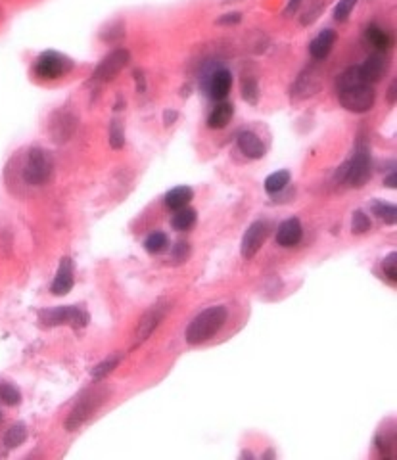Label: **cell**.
<instances>
[{
	"mask_svg": "<svg viewBox=\"0 0 397 460\" xmlns=\"http://www.w3.org/2000/svg\"><path fill=\"white\" fill-rule=\"evenodd\" d=\"M227 322V309L222 305H215V307H207L206 311H202L200 315L192 318V322L186 328V343L188 345H200L206 343L207 340H211L215 334L221 330Z\"/></svg>",
	"mask_w": 397,
	"mask_h": 460,
	"instance_id": "6da1fadb",
	"label": "cell"
},
{
	"mask_svg": "<svg viewBox=\"0 0 397 460\" xmlns=\"http://www.w3.org/2000/svg\"><path fill=\"white\" fill-rule=\"evenodd\" d=\"M19 171H22V181L27 186H42L54 173V158L44 148L33 146L22 159Z\"/></svg>",
	"mask_w": 397,
	"mask_h": 460,
	"instance_id": "7a4b0ae2",
	"label": "cell"
},
{
	"mask_svg": "<svg viewBox=\"0 0 397 460\" xmlns=\"http://www.w3.org/2000/svg\"><path fill=\"white\" fill-rule=\"evenodd\" d=\"M106 397H108V391L100 388L83 391L79 399H77L75 406L72 409L70 416H67L65 429H67V432H75L79 426H83V422L87 420L88 416H92V414L100 409V405L106 401Z\"/></svg>",
	"mask_w": 397,
	"mask_h": 460,
	"instance_id": "3957f363",
	"label": "cell"
},
{
	"mask_svg": "<svg viewBox=\"0 0 397 460\" xmlns=\"http://www.w3.org/2000/svg\"><path fill=\"white\" fill-rule=\"evenodd\" d=\"M343 173V181L348 186L351 188H363L371 176H373V163H371V151L366 146L359 144L355 148V154L353 158L342 167Z\"/></svg>",
	"mask_w": 397,
	"mask_h": 460,
	"instance_id": "277c9868",
	"label": "cell"
},
{
	"mask_svg": "<svg viewBox=\"0 0 397 460\" xmlns=\"http://www.w3.org/2000/svg\"><path fill=\"white\" fill-rule=\"evenodd\" d=\"M73 67H75V62H73L72 58L65 54H60V52H56V50L42 52V54L37 58V62H35V73H37V77L48 81L64 77V75H67L70 72H73Z\"/></svg>",
	"mask_w": 397,
	"mask_h": 460,
	"instance_id": "5b68a950",
	"label": "cell"
},
{
	"mask_svg": "<svg viewBox=\"0 0 397 460\" xmlns=\"http://www.w3.org/2000/svg\"><path fill=\"white\" fill-rule=\"evenodd\" d=\"M338 100L351 113H366L374 106L376 92L371 83H361L355 87L338 90Z\"/></svg>",
	"mask_w": 397,
	"mask_h": 460,
	"instance_id": "8992f818",
	"label": "cell"
},
{
	"mask_svg": "<svg viewBox=\"0 0 397 460\" xmlns=\"http://www.w3.org/2000/svg\"><path fill=\"white\" fill-rule=\"evenodd\" d=\"M39 320L44 326L72 325L73 328H83L87 326L88 315L83 307L65 305V307H56V309H42L39 313Z\"/></svg>",
	"mask_w": 397,
	"mask_h": 460,
	"instance_id": "52a82bcc",
	"label": "cell"
},
{
	"mask_svg": "<svg viewBox=\"0 0 397 460\" xmlns=\"http://www.w3.org/2000/svg\"><path fill=\"white\" fill-rule=\"evenodd\" d=\"M131 62V54L125 48H115L111 50L110 54L104 56L100 60V64L96 65L95 73H92V81L95 83H110L118 75H120Z\"/></svg>",
	"mask_w": 397,
	"mask_h": 460,
	"instance_id": "ba28073f",
	"label": "cell"
},
{
	"mask_svg": "<svg viewBox=\"0 0 397 460\" xmlns=\"http://www.w3.org/2000/svg\"><path fill=\"white\" fill-rule=\"evenodd\" d=\"M267 234H269V227L265 221H255L248 227L246 234L242 238V246H240V254L244 259H252L261 246L267 240Z\"/></svg>",
	"mask_w": 397,
	"mask_h": 460,
	"instance_id": "9c48e42d",
	"label": "cell"
},
{
	"mask_svg": "<svg viewBox=\"0 0 397 460\" xmlns=\"http://www.w3.org/2000/svg\"><path fill=\"white\" fill-rule=\"evenodd\" d=\"M75 129H77V120L67 111H56L52 120H50V135L54 138V142L58 144L70 140L73 133H75Z\"/></svg>",
	"mask_w": 397,
	"mask_h": 460,
	"instance_id": "30bf717a",
	"label": "cell"
},
{
	"mask_svg": "<svg viewBox=\"0 0 397 460\" xmlns=\"http://www.w3.org/2000/svg\"><path fill=\"white\" fill-rule=\"evenodd\" d=\"M167 313L165 305H156V307H152L143 318H140V322L136 326V332H135V345H140L143 341H146L150 338V334L158 328V325L163 320Z\"/></svg>",
	"mask_w": 397,
	"mask_h": 460,
	"instance_id": "8fae6325",
	"label": "cell"
},
{
	"mask_svg": "<svg viewBox=\"0 0 397 460\" xmlns=\"http://www.w3.org/2000/svg\"><path fill=\"white\" fill-rule=\"evenodd\" d=\"M232 87V75L229 69H217L209 75L207 81V95L215 100H225Z\"/></svg>",
	"mask_w": 397,
	"mask_h": 460,
	"instance_id": "7c38bea8",
	"label": "cell"
},
{
	"mask_svg": "<svg viewBox=\"0 0 397 460\" xmlns=\"http://www.w3.org/2000/svg\"><path fill=\"white\" fill-rule=\"evenodd\" d=\"M303 229L300 219H286L284 222H280V227L277 229V244L282 247H292L302 240Z\"/></svg>",
	"mask_w": 397,
	"mask_h": 460,
	"instance_id": "4fadbf2b",
	"label": "cell"
},
{
	"mask_svg": "<svg viewBox=\"0 0 397 460\" xmlns=\"http://www.w3.org/2000/svg\"><path fill=\"white\" fill-rule=\"evenodd\" d=\"M73 267H72V259L64 257L60 267H58V272H56L54 282H52V288L50 292L54 295H65L72 292L73 288Z\"/></svg>",
	"mask_w": 397,
	"mask_h": 460,
	"instance_id": "5bb4252c",
	"label": "cell"
},
{
	"mask_svg": "<svg viewBox=\"0 0 397 460\" xmlns=\"http://www.w3.org/2000/svg\"><path fill=\"white\" fill-rule=\"evenodd\" d=\"M361 67V75H363V79L365 83H378L382 79V75L386 72V58L380 54V52H374L365 60V64L359 65Z\"/></svg>",
	"mask_w": 397,
	"mask_h": 460,
	"instance_id": "9a60e30c",
	"label": "cell"
},
{
	"mask_svg": "<svg viewBox=\"0 0 397 460\" xmlns=\"http://www.w3.org/2000/svg\"><path fill=\"white\" fill-rule=\"evenodd\" d=\"M238 148L250 159H261L265 156V146H263L261 138L255 133H252V131H242L240 133Z\"/></svg>",
	"mask_w": 397,
	"mask_h": 460,
	"instance_id": "2e32d148",
	"label": "cell"
},
{
	"mask_svg": "<svg viewBox=\"0 0 397 460\" xmlns=\"http://www.w3.org/2000/svg\"><path fill=\"white\" fill-rule=\"evenodd\" d=\"M334 42H336V31L325 29V31H321L315 39L311 40L309 54L313 56L315 60H325L326 56L330 54Z\"/></svg>",
	"mask_w": 397,
	"mask_h": 460,
	"instance_id": "e0dca14e",
	"label": "cell"
},
{
	"mask_svg": "<svg viewBox=\"0 0 397 460\" xmlns=\"http://www.w3.org/2000/svg\"><path fill=\"white\" fill-rule=\"evenodd\" d=\"M192 199H194V192H192L191 186H175V188H171V190L167 192L163 202H165V206L169 209L177 211L181 207L188 206Z\"/></svg>",
	"mask_w": 397,
	"mask_h": 460,
	"instance_id": "ac0fdd59",
	"label": "cell"
},
{
	"mask_svg": "<svg viewBox=\"0 0 397 460\" xmlns=\"http://www.w3.org/2000/svg\"><path fill=\"white\" fill-rule=\"evenodd\" d=\"M232 115H234V106L231 102H221L215 108L209 117H207V127L209 129H225L231 123Z\"/></svg>",
	"mask_w": 397,
	"mask_h": 460,
	"instance_id": "d6986e66",
	"label": "cell"
},
{
	"mask_svg": "<svg viewBox=\"0 0 397 460\" xmlns=\"http://www.w3.org/2000/svg\"><path fill=\"white\" fill-rule=\"evenodd\" d=\"M194 222H196V209H192V207L188 206L177 209V213L173 215V219H171L173 229L179 230V232H184V230L192 229Z\"/></svg>",
	"mask_w": 397,
	"mask_h": 460,
	"instance_id": "ffe728a7",
	"label": "cell"
},
{
	"mask_svg": "<svg viewBox=\"0 0 397 460\" xmlns=\"http://www.w3.org/2000/svg\"><path fill=\"white\" fill-rule=\"evenodd\" d=\"M365 37L376 50H388L389 44H391V39H389L388 31H384L382 27H378V25L374 24L366 27Z\"/></svg>",
	"mask_w": 397,
	"mask_h": 460,
	"instance_id": "44dd1931",
	"label": "cell"
},
{
	"mask_svg": "<svg viewBox=\"0 0 397 460\" xmlns=\"http://www.w3.org/2000/svg\"><path fill=\"white\" fill-rule=\"evenodd\" d=\"M288 184H290V171H277L265 179V190L267 194H278L280 190H284Z\"/></svg>",
	"mask_w": 397,
	"mask_h": 460,
	"instance_id": "7402d4cb",
	"label": "cell"
},
{
	"mask_svg": "<svg viewBox=\"0 0 397 460\" xmlns=\"http://www.w3.org/2000/svg\"><path fill=\"white\" fill-rule=\"evenodd\" d=\"M25 439H27V426H25L24 422H17V424H14V426L6 432L4 445H6L8 449H16V447L24 443Z\"/></svg>",
	"mask_w": 397,
	"mask_h": 460,
	"instance_id": "603a6c76",
	"label": "cell"
},
{
	"mask_svg": "<svg viewBox=\"0 0 397 460\" xmlns=\"http://www.w3.org/2000/svg\"><path fill=\"white\" fill-rule=\"evenodd\" d=\"M318 79V75L313 69H307V73H303L302 77L298 79V83L294 85V90L298 92L300 90V98H305V96L315 95L321 85H311V81Z\"/></svg>",
	"mask_w": 397,
	"mask_h": 460,
	"instance_id": "cb8c5ba5",
	"label": "cell"
},
{
	"mask_svg": "<svg viewBox=\"0 0 397 460\" xmlns=\"http://www.w3.org/2000/svg\"><path fill=\"white\" fill-rule=\"evenodd\" d=\"M361 83H365L363 75H361V67H359V65H353V67H348V69L338 77L336 87H338V90H342V88L355 87V85H361Z\"/></svg>",
	"mask_w": 397,
	"mask_h": 460,
	"instance_id": "d4e9b609",
	"label": "cell"
},
{
	"mask_svg": "<svg viewBox=\"0 0 397 460\" xmlns=\"http://www.w3.org/2000/svg\"><path fill=\"white\" fill-rule=\"evenodd\" d=\"M373 213L386 222V224H396L397 221V209L391 204L386 202H374L373 204Z\"/></svg>",
	"mask_w": 397,
	"mask_h": 460,
	"instance_id": "484cf974",
	"label": "cell"
},
{
	"mask_svg": "<svg viewBox=\"0 0 397 460\" xmlns=\"http://www.w3.org/2000/svg\"><path fill=\"white\" fill-rule=\"evenodd\" d=\"M121 363V355H113V357L106 359L104 363H100V365H96L92 370H90V376L95 378V380H102V378H106L108 374H111L118 366H120Z\"/></svg>",
	"mask_w": 397,
	"mask_h": 460,
	"instance_id": "4316f807",
	"label": "cell"
},
{
	"mask_svg": "<svg viewBox=\"0 0 397 460\" xmlns=\"http://www.w3.org/2000/svg\"><path fill=\"white\" fill-rule=\"evenodd\" d=\"M110 146L113 150H121L125 146V127L118 117H113L110 123Z\"/></svg>",
	"mask_w": 397,
	"mask_h": 460,
	"instance_id": "83f0119b",
	"label": "cell"
},
{
	"mask_svg": "<svg viewBox=\"0 0 397 460\" xmlns=\"http://www.w3.org/2000/svg\"><path fill=\"white\" fill-rule=\"evenodd\" d=\"M167 246H169V238L163 232H154L144 242V247H146L148 254H161Z\"/></svg>",
	"mask_w": 397,
	"mask_h": 460,
	"instance_id": "f1b7e54d",
	"label": "cell"
},
{
	"mask_svg": "<svg viewBox=\"0 0 397 460\" xmlns=\"http://www.w3.org/2000/svg\"><path fill=\"white\" fill-rule=\"evenodd\" d=\"M0 399L6 405L16 406L22 403V391L12 384H0Z\"/></svg>",
	"mask_w": 397,
	"mask_h": 460,
	"instance_id": "f546056e",
	"label": "cell"
},
{
	"mask_svg": "<svg viewBox=\"0 0 397 460\" xmlns=\"http://www.w3.org/2000/svg\"><path fill=\"white\" fill-rule=\"evenodd\" d=\"M242 98L246 100L248 104H257L259 100V87H257V81L250 79V77H244L242 81Z\"/></svg>",
	"mask_w": 397,
	"mask_h": 460,
	"instance_id": "4dcf8cb0",
	"label": "cell"
},
{
	"mask_svg": "<svg viewBox=\"0 0 397 460\" xmlns=\"http://www.w3.org/2000/svg\"><path fill=\"white\" fill-rule=\"evenodd\" d=\"M351 230H353V234H365L371 230V219H368V215L365 211H361L357 209L355 213H353V219H351Z\"/></svg>",
	"mask_w": 397,
	"mask_h": 460,
	"instance_id": "1f68e13d",
	"label": "cell"
},
{
	"mask_svg": "<svg viewBox=\"0 0 397 460\" xmlns=\"http://www.w3.org/2000/svg\"><path fill=\"white\" fill-rule=\"evenodd\" d=\"M125 37V25L121 24V22H113V24L108 25V29L106 31L100 33V39L104 42H115V40H120Z\"/></svg>",
	"mask_w": 397,
	"mask_h": 460,
	"instance_id": "d6a6232c",
	"label": "cell"
},
{
	"mask_svg": "<svg viewBox=\"0 0 397 460\" xmlns=\"http://www.w3.org/2000/svg\"><path fill=\"white\" fill-rule=\"evenodd\" d=\"M378 449H380L382 457H394L396 454V434L391 432L389 437L386 436V429L378 436Z\"/></svg>",
	"mask_w": 397,
	"mask_h": 460,
	"instance_id": "836d02e7",
	"label": "cell"
},
{
	"mask_svg": "<svg viewBox=\"0 0 397 460\" xmlns=\"http://www.w3.org/2000/svg\"><path fill=\"white\" fill-rule=\"evenodd\" d=\"M357 2L359 0H340L334 8V19L336 22H346L353 12V8L357 6Z\"/></svg>",
	"mask_w": 397,
	"mask_h": 460,
	"instance_id": "e575fe53",
	"label": "cell"
},
{
	"mask_svg": "<svg viewBox=\"0 0 397 460\" xmlns=\"http://www.w3.org/2000/svg\"><path fill=\"white\" fill-rule=\"evenodd\" d=\"M397 257L396 254H389L384 261H382V269H384V274L389 278V282L391 284H396L397 282Z\"/></svg>",
	"mask_w": 397,
	"mask_h": 460,
	"instance_id": "d590c367",
	"label": "cell"
},
{
	"mask_svg": "<svg viewBox=\"0 0 397 460\" xmlns=\"http://www.w3.org/2000/svg\"><path fill=\"white\" fill-rule=\"evenodd\" d=\"M188 257V244L186 242H179L175 247H173V259L177 263L184 261Z\"/></svg>",
	"mask_w": 397,
	"mask_h": 460,
	"instance_id": "8d00e7d4",
	"label": "cell"
},
{
	"mask_svg": "<svg viewBox=\"0 0 397 460\" xmlns=\"http://www.w3.org/2000/svg\"><path fill=\"white\" fill-rule=\"evenodd\" d=\"M240 19H242V14L240 12H231V14H225L217 19V24L219 25H234L240 24Z\"/></svg>",
	"mask_w": 397,
	"mask_h": 460,
	"instance_id": "74e56055",
	"label": "cell"
},
{
	"mask_svg": "<svg viewBox=\"0 0 397 460\" xmlns=\"http://www.w3.org/2000/svg\"><path fill=\"white\" fill-rule=\"evenodd\" d=\"M303 0H288L286 8H284V16H292V14H295L298 12V8L302 6Z\"/></svg>",
	"mask_w": 397,
	"mask_h": 460,
	"instance_id": "f35d334b",
	"label": "cell"
},
{
	"mask_svg": "<svg viewBox=\"0 0 397 460\" xmlns=\"http://www.w3.org/2000/svg\"><path fill=\"white\" fill-rule=\"evenodd\" d=\"M135 83L138 92H144V90H146V79H144V73L140 72V69H136L135 72Z\"/></svg>",
	"mask_w": 397,
	"mask_h": 460,
	"instance_id": "ab89813d",
	"label": "cell"
},
{
	"mask_svg": "<svg viewBox=\"0 0 397 460\" xmlns=\"http://www.w3.org/2000/svg\"><path fill=\"white\" fill-rule=\"evenodd\" d=\"M177 117H179V113H177L175 110H165V111H163V123H165V127L173 125V123L177 121Z\"/></svg>",
	"mask_w": 397,
	"mask_h": 460,
	"instance_id": "60d3db41",
	"label": "cell"
},
{
	"mask_svg": "<svg viewBox=\"0 0 397 460\" xmlns=\"http://www.w3.org/2000/svg\"><path fill=\"white\" fill-rule=\"evenodd\" d=\"M384 186H386V188H396V186H397L396 171H394V173H389V175L384 179Z\"/></svg>",
	"mask_w": 397,
	"mask_h": 460,
	"instance_id": "b9f144b4",
	"label": "cell"
},
{
	"mask_svg": "<svg viewBox=\"0 0 397 460\" xmlns=\"http://www.w3.org/2000/svg\"><path fill=\"white\" fill-rule=\"evenodd\" d=\"M396 87H397V83L394 81V83H391V85H389V88H388V104H391V106L396 104V95H397Z\"/></svg>",
	"mask_w": 397,
	"mask_h": 460,
	"instance_id": "7bdbcfd3",
	"label": "cell"
},
{
	"mask_svg": "<svg viewBox=\"0 0 397 460\" xmlns=\"http://www.w3.org/2000/svg\"><path fill=\"white\" fill-rule=\"evenodd\" d=\"M123 106H125V100L120 96V98H118V104H115V111L123 110Z\"/></svg>",
	"mask_w": 397,
	"mask_h": 460,
	"instance_id": "ee69618b",
	"label": "cell"
},
{
	"mask_svg": "<svg viewBox=\"0 0 397 460\" xmlns=\"http://www.w3.org/2000/svg\"><path fill=\"white\" fill-rule=\"evenodd\" d=\"M0 22H2V8H0Z\"/></svg>",
	"mask_w": 397,
	"mask_h": 460,
	"instance_id": "f6af8a7d",
	"label": "cell"
}]
</instances>
